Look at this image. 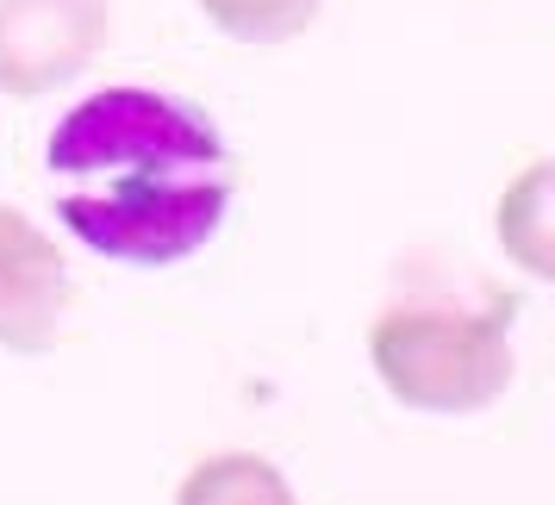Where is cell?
Masks as SVG:
<instances>
[{
  "instance_id": "52a82bcc",
  "label": "cell",
  "mask_w": 555,
  "mask_h": 505,
  "mask_svg": "<svg viewBox=\"0 0 555 505\" xmlns=\"http://www.w3.org/2000/svg\"><path fill=\"white\" fill-rule=\"evenodd\" d=\"M231 44H287L319 20V0H201Z\"/></svg>"
},
{
  "instance_id": "6da1fadb",
  "label": "cell",
  "mask_w": 555,
  "mask_h": 505,
  "mask_svg": "<svg viewBox=\"0 0 555 505\" xmlns=\"http://www.w3.org/2000/svg\"><path fill=\"white\" fill-rule=\"evenodd\" d=\"M51 206L106 262L169 269L206 250L237 200V156L188 94L101 88L56 119L44 144Z\"/></svg>"
},
{
  "instance_id": "277c9868",
  "label": "cell",
  "mask_w": 555,
  "mask_h": 505,
  "mask_svg": "<svg viewBox=\"0 0 555 505\" xmlns=\"http://www.w3.org/2000/svg\"><path fill=\"white\" fill-rule=\"evenodd\" d=\"M76 300L69 262L20 206H0V350L38 355L63 337V312Z\"/></svg>"
},
{
  "instance_id": "7a4b0ae2",
  "label": "cell",
  "mask_w": 555,
  "mask_h": 505,
  "mask_svg": "<svg viewBox=\"0 0 555 505\" xmlns=\"http://www.w3.org/2000/svg\"><path fill=\"white\" fill-rule=\"evenodd\" d=\"M512 319H518L512 294H493L480 312L443 300L387 306L369 331V362L400 405L468 418L512 387Z\"/></svg>"
},
{
  "instance_id": "3957f363",
  "label": "cell",
  "mask_w": 555,
  "mask_h": 505,
  "mask_svg": "<svg viewBox=\"0 0 555 505\" xmlns=\"http://www.w3.org/2000/svg\"><path fill=\"white\" fill-rule=\"evenodd\" d=\"M113 38V0H0V88L38 101L76 81Z\"/></svg>"
},
{
  "instance_id": "8992f818",
  "label": "cell",
  "mask_w": 555,
  "mask_h": 505,
  "mask_svg": "<svg viewBox=\"0 0 555 505\" xmlns=\"http://www.w3.org/2000/svg\"><path fill=\"white\" fill-rule=\"evenodd\" d=\"M550 181H555V163L550 156H537L500 200V244H505V256H512L525 275H537V281L550 275Z\"/></svg>"
},
{
  "instance_id": "5b68a950",
  "label": "cell",
  "mask_w": 555,
  "mask_h": 505,
  "mask_svg": "<svg viewBox=\"0 0 555 505\" xmlns=\"http://www.w3.org/2000/svg\"><path fill=\"white\" fill-rule=\"evenodd\" d=\"M176 505H300V500H294L287 475H281L269 455L219 450V455H206V462L188 468Z\"/></svg>"
}]
</instances>
